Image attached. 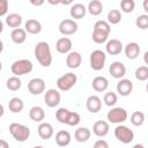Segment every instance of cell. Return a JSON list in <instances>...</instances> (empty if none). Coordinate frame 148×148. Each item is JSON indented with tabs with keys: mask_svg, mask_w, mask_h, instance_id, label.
I'll use <instances>...</instances> for the list:
<instances>
[{
	"mask_svg": "<svg viewBox=\"0 0 148 148\" xmlns=\"http://www.w3.org/2000/svg\"><path fill=\"white\" fill-rule=\"evenodd\" d=\"M0 148H9V143H8L6 140L1 139V140H0Z\"/></svg>",
	"mask_w": 148,
	"mask_h": 148,
	"instance_id": "cell-43",
	"label": "cell"
},
{
	"mask_svg": "<svg viewBox=\"0 0 148 148\" xmlns=\"http://www.w3.org/2000/svg\"><path fill=\"white\" fill-rule=\"evenodd\" d=\"M59 31L60 34L65 35V36H69V35H74L77 31V23L72 20V18H65L59 23Z\"/></svg>",
	"mask_w": 148,
	"mask_h": 148,
	"instance_id": "cell-8",
	"label": "cell"
},
{
	"mask_svg": "<svg viewBox=\"0 0 148 148\" xmlns=\"http://www.w3.org/2000/svg\"><path fill=\"white\" fill-rule=\"evenodd\" d=\"M92 148H110V147H109V143H108L105 140L99 139V140H97V141L94 143V147H92Z\"/></svg>",
	"mask_w": 148,
	"mask_h": 148,
	"instance_id": "cell-42",
	"label": "cell"
},
{
	"mask_svg": "<svg viewBox=\"0 0 148 148\" xmlns=\"http://www.w3.org/2000/svg\"><path fill=\"white\" fill-rule=\"evenodd\" d=\"M135 77L139 81L148 80V66H140L135 71Z\"/></svg>",
	"mask_w": 148,
	"mask_h": 148,
	"instance_id": "cell-36",
	"label": "cell"
},
{
	"mask_svg": "<svg viewBox=\"0 0 148 148\" xmlns=\"http://www.w3.org/2000/svg\"><path fill=\"white\" fill-rule=\"evenodd\" d=\"M30 3H31V5H34V6H42V5L44 3V0H39V1L31 0V1H30Z\"/></svg>",
	"mask_w": 148,
	"mask_h": 148,
	"instance_id": "cell-44",
	"label": "cell"
},
{
	"mask_svg": "<svg viewBox=\"0 0 148 148\" xmlns=\"http://www.w3.org/2000/svg\"><path fill=\"white\" fill-rule=\"evenodd\" d=\"M131 123L134 126H141L145 123V113L141 111H135L131 114Z\"/></svg>",
	"mask_w": 148,
	"mask_h": 148,
	"instance_id": "cell-34",
	"label": "cell"
},
{
	"mask_svg": "<svg viewBox=\"0 0 148 148\" xmlns=\"http://www.w3.org/2000/svg\"><path fill=\"white\" fill-rule=\"evenodd\" d=\"M124 52L128 59H135V58H138V56L140 53V46L138 43L131 42L124 47Z\"/></svg>",
	"mask_w": 148,
	"mask_h": 148,
	"instance_id": "cell-21",
	"label": "cell"
},
{
	"mask_svg": "<svg viewBox=\"0 0 148 148\" xmlns=\"http://www.w3.org/2000/svg\"><path fill=\"white\" fill-rule=\"evenodd\" d=\"M87 10L92 15V16H98L103 12V3L99 0H92L88 3Z\"/></svg>",
	"mask_w": 148,
	"mask_h": 148,
	"instance_id": "cell-29",
	"label": "cell"
},
{
	"mask_svg": "<svg viewBox=\"0 0 148 148\" xmlns=\"http://www.w3.org/2000/svg\"><path fill=\"white\" fill-rule=\"evenodd\" d=\"M103 101H104L105 105H108V106H113V105L117 103V101H118V96H117V94L113 92V91H108V92H105V95H104V97H103Z\"/></svg>",
	"mask_w": 148,
	"mask_h": 148,
	"instance_id": "cell-35",
	"label": "cell"
},
{
	"mask_svg": "<svg viewBox=\"0 0 148 148\" xmlns=\"http://www.w3.org/2000/svg\"><path fill=\"white\" fill-rule=\"evenodd\" d=\"M89 61H90V67L94 71H101V69H103L104 68V65H105V61H106L105 52L102 51V50H94L90 53Z\"/></svg>",
	"mask_w": 148,
	"mask_h": 148,
	"instance_id": "cell-5",
	"label": "cell"
},
{
	"mask_svg": "<svg viewBox=\"0 0 148 148\" xmlns=\"http://www.w3.org/2000/svg\"><path fill=\"white\" fill-rule=\"evenodd\" d=\"M28 90L31 95H40L45 90V81L40 77H34L28 83Z\"/></svg>",
	"mask_w": 148,
	"mask_h": 148,
	"instance_id": "cell-10",
	"label": "cell"
},
{
	"mask_svg": "<svg viewBox=\"0 0 148 148\" xmlns=\"http://www.w3.org/2000/svg\"><path fill=\"white\" fill-rule=\"evenodd\" d=\"M44 101L49 108H56L61 101V95L57 89H49L44 95Z\"/></svg>",
	"mask_w": 148,
	"mask_h": 148,
	"instance_id": "cell-9",
	"label": "cell"
},
{
	"mask_svg": "<svg viewBox=\"0 0 148 148\" xmlns=\"http://www.w3.org/2000/svg\"><path fill=\"white\" fill-rule=\"evenodd\" d=\"M120 8L124 13H132L135 8V2H134V0H121Z\"/></svg>",
	"mask_w": 148,
	"mask_h": 148,
	"instance_id": "cell-38",
	"label": "cell"
},
{
	"mask_svg": "<svg viewBox=\"0 0 148 148\" xmlns=\"http://www.w3.org/2000/svg\"><path fill=\"white\" fill-rule=\"evenodd\" d=\"M9 133L18 142H24L30 136L29 127H27L22 124H18V123H12L9 125Z\"/></svg>",
	"mask_w": 148,
	"mask_h": 148,
	"instance_id": "cell-2",
	"label": "cell"
},
{
	"mask_svg": "<svg viewBox=\"0 0 148 148\" xmlns=\"http://www.w3.org/2000/svg\"><path fill=\"white\" fill-rule=\"evenodd\" d=\"M71 134L68 131H65V130H61L59 132H57L56 134V142L59 147H67L69 143H71Z\"/></svg>",
	"mask_w": 148,
	"mask_h": 148,
	"instance_id": "cell-20",
	"label": "cell"
},
{
	"mask_svg": "<svg viewBox=\"0 0 148 148\" xmlns=\"http://www.w3.org/2000/svg\"><path fill=\"white\" fill-rule=\"evenodd\" d=\"M109 130H110V126H109V123L105 121V120H97L94 125H92V132L96 136H105L108 133H109Z\"/></svg>",
	"mask_w": 148,
	"mask_h": 148,
	"instance_id": "cell-17",
	"label": "cell"
},
{
	"mask_svg": "<svg viewBox=\"0 0 148 148\" xmlns=\"http://www.w3.org/2000/svg\"><path fill=\"white\" fill-rule=\"evenodd\" d=\"M135 25L141 30L148 29V14L139 15L135 20Z\"/></svg>",
	"mask_w": 148,
	"mask_h": 148,
	"instance_id": "cell-37",
	"label": "cell"
},
{
	"mask_svg": "<svg viewBox=\"0 0 148 148\" xmlns=\"http://www.w3.org/2000/svg\"><path fill=\"white\" fill-rule=\"evenodd\" d=\"M86 13H87V7L80 2L73 3L71 7V10H69V14H71L72 18H74V20H80V18L84 17Z\"/></svg>",
	"mask_w": 148,
	"mask_h": 148,
	"instance_id": "cell-18",
	"label": "cell"
},
{
	"mask_svg": "<svg viewBox=\"0 0 148 148\" xmlns=\"http://www.w3.org/2000/svg\"><path fill=\"white\" fill-rule=\"evenodd\" d=\"M106 118L112 124H121L127 119V111L124 108H120V106L112 108L108 112Z\"/></svg>",
	"mask_w": 148,
	"mask_h": 148,
	"instance_id": "cell-7",
	"label": "cell"
},
{
	"mask_svg": "<svg viewBox=\"0 0 148 148\" xmlns=\"http://www.w3.org/2000/svg\"><path fill=\"white\" fill-rule=\"evenodd\" d=\"M62 5H71L72 3V0H67V1H61Z\"/></svg>",
	"mask_w": 148,
	"mask_h": 148,
	"instance_id": "cell-48",
	"label": "cell"
},
{
	"mask_svg": "<svg viewBox=\"0 0 148 148\" xmlns=\"http://www.w3.org/2000/svg\"><path fill=\"white\" fill-rule=\"evenodd\" d=\"M23 108H24V103L18 97H13L8 102V109L13 113H20L23 110Z\"/></svg>",
	"mask_w": 148,
	"mask_h": 148,
	"instance_id": "cell-28",
	"label": "cell"
},
{
	"mask_svg": "<svg viewBox=\"0 0 148 148\" xmlns=\"http://www.w3.org/2000/svg\"><path fill=\"white\" fill-rule=\"evenodd\" d=\"M142 7L145 9L146 13H148V0H143V3H142Z\"/></svg>",
	"mask_w": 148,
	"mask_h": 148,
	"instance_id": "cell-45",
	"label": "cell"
},
{
	"mask_svg": "<svg viewBox=\"0 0 148 148\" xmlns=\"http://www.w3.org/2000/svg\"><path fill=\"white\" fill-rule=\"evenodd\" d=\"M91 84H92L94 90H96V91H98V92H102V91H105V90L108 89V87H109V81H108V79H106L105 76H96V77L92 80Z\"/></svg>",
	"mask_w": 148,
	"mask_h": 148,
	"instance_id": "cell-24",
	"label": "cell"
},
{
	"mask_svg": "<svg viewBox=\"0 0 148 148\" xmlns=\"http://www.w3.org/2000/svg\"><path fill=\"white\" fill-rule=\"evenodd\" d=\"M92 40L96 43V44H102V43H105L108 40V37L109 35L106 34H103V32H99V31H92Z\"/></svg>",
	"mask_w": 148,
	"mask_h": 148,
	"instance_id": "cell-39",
	"label": "cell"
},
{
	"mask_svg": "<svg viewBox=\"0 0 148 148\" xmlns=\"http://www.w3.org/2000/svg\"><path fill=\"white\" fill-rule=\"evenodd\" d=\"M124 46H123V43L119 40V39H110L106 42V45H105V50L111 56H117L119 54L121 51H123Z\"/></svg>",
	"mask_w": 148,
	"mask_h": 148,
	"instance_id": "cell-16",
	"label": "cell"
},
{
	"mask_svg": "<svg viewBox=\"0 0 148 148\" xmlns=\"http://www.w3.org/2000/svg\"><path fill=\"white\" fill-rule=\"evenodd\" d=\"M35 58L43 67H49L52 64V53L49 43L46 42H38L35 45Z\"/></svg>",
	"mask_w": 148,
	"mask_h": 148,
	"instance_id": "cell-1",
	"label": "cell"
},
{
	"mask_svg": "<svg viewBox=\"0 0 148 148\" xmlns=\"http://www.w3.org/2000/svg\"><path fill=\"white\" fill-rule=\"evenodd\" d=\"M34 148H44V147H43V146H35Z\"/></svg>",
	"mask_w": 148,
	"mask_h": 148,
	"instance_id": "cell-49",
	"label": "cell"
},
{
	"mask_svg": "<svg viewBox=\"0 0 148 148\" xmlns=\"http://www.w3.org/2000/svg\"><path fill=\"white\" fill-rule=\"evenodd\" d=\"M8 10V1L7 0H1L0 1V16L6 15Z\"/></svg>",
	"mask_w": 148,
	"mask_h": 148,
	"instance_id": "cell-41",
	"label": "cell"
},
{
	"mask_svg": "<svg viewBox=\"0 0 148 148\" xmlns=\"http://www.w3.org/2000/svg\"><path fill=\"white\" fill-rule=\"evenodd\" d=\"M121 21V12L119 9H111L108 13V22L111 24H118Z\"/></svg>",
	"mask_w": 148,
	"mask_h": 148,
	"instance_id": "cell-32",
	"label": "cell"
},
{
	"mask_svg": "<svg viewBox=\"0 0 148 148\" xmlns=\"http://www.w3.org/2000/svg\"><path fill=\"white\" fill-rule=\"evenodd\" d=\"M21 86H22V81H21V79L18 76H10L6 81V87L12 91L18 90L21 88Z\"/></svg>",
	"mask_w": 148,
	"mask_h": 148,
	"instance_id": "cell-30",
	"label": "cell"
},
{
	"mask_svg": "<svg viewBox=\"0 0 148 148\" xmlns=\"http://www.w3.org/2000/svg\"><path fill=\"white\" fill-rule=\"evenodd\" d=\"M146 90H147V92H148V83L146 84Z\"/></svg>",
	"mask_w": 148,
	"mask_h": 148,
	"instance_id": "cell-50",
	"label": "cell"
},
{
	"mask_svg": "<svg viewBox=\"0 0 148 148\" xmlns=\"http://www.w3.org/2000/svg\"><path fill=\"white\" fill-rule=\"evenodd\" d=\"M72 46H73V43L68 37H61L56 43V50L61 54H66V53L72 52L71 51Z\"/></svg>",
	"mask_w": 148,
	"mask_h": 148,
	"instance_id": "cell-14",
	"label": "cell"
},
{
	"mask_svg": "<svg viewBox=\"0 0 148 148\" xmlns=\"http://www.w3.org/2000/svg\"><path fill=\"white\" fill-rule=\"evenodd\" d=\"M114 136L118 141L123 143H130L134 139V133L131 128H128L125 125H118L114 128Z\"/></svg>",
	"mask_w": 148,
	"mask_h": 148,
	"instance_id": "cell-6",
	"label": "cell"
},
{
	"mask_svg": "<svg viewBox=\"0 0 148 148\" xmlns=\"http://www.w3.org/2000/svg\"><path fill=\"white\" fill-rule=\"evenodd\" d=\"M81 121V117L77 112H74V111H71L69 113V117H68V120H67V125L69 126H76L79 125Z\"/></svg>",
	"mask_w": 148,
	"mask_h": 148,
	"instance_id": "cell-40",
	"label": "cell"
},
{
	"mask_svg": "<svg viewBox=\"0 0 148 148\" xmlns=\"http://www.w3.org/2000/svg\"><path fill=\"white\" fill-rule=\"evenodd\" d=\"M69 113L71 111L66 108H60L57 110L56 112V118L59 123L61 124H67V120H68V117H69Z\"/></svg>",
	"mask_w": 148,
	"mask_h": 148,
	"instance_id": "cell-33",
	"label": "cell"
},
{
	"mask_svg": "<svg viewBox=\"0 0 148 148\" xmlns=\"http://www.w3.org/2000/svg\"><path fill=\"white\" fill-rule=\"evenodd\" d=\"M76 81H77L76 74L69 72V73H66V74L61 75L60 77H58V80H57V87L61 91H68V90H71L75 86Z\"/></svg>",
	"mask_w": 148,
	"mask_h": 148,
	"instance_id": "cell-4",
	"label": "cell"
},
{
	"mask_svg": "<svg viewBox=\"0 0 148 148\" xmlns=\"http://www.w3.org/2000/svg\"><path fill=\"white\" fill-rule=\"evenodd\" d=\"M132 148H145V146L141 145V143H136V145H134Z\"/></svg>",
	"mask_w": 148,
	"mask_h": 148,
	"instance_id": "cell-47",
	"label": "cell"
},
{
	"mask_svg": "<svg viewBox=\"0 0 148 148\" xmlns=\"http://www.w3.org/2000/svg\"><path fill=\"white\" fill-rule=\"evenodd\" d=\"M94 31H99V32L110 35V31H111L110 23H109L108 21L99 20V21H97V22L95 23V25H94Z\"/></svg>",
	"mask_w": 148,
	"mask_h": 148,
	"instance_id": "cell-31",
	"label": "cell"
},
{
	"mask_svg": "<svg viewBox=\"0 0 148 148\" xmlns=\"http://www.w3.org/2000/svg\"><path fill=\"white\" fill-rule=\"evenodd\" d=\"M10 38L15 44H22L25 42L27 39V31L25 29L22 28H17V29H13L10 32Z\"/></svg>",
	"mask_w": 148,
	"mask_h": 148,
	"instance_id": "cell-25",
	"label": "cell"
},
{
	"mask_svg": "<svg viewBox=\"0 0 148 148\" xmlns=\"http://www.w3.org/2000/svg\"><path fill=\"white\" fill-rule=\"evenodd\" d=\"M82 62V57L79 52L76 51H72L67 54L66 57V65L68 68H72V69H75V68H79L80 65Z\"/></svg>",
	"mask_w": 148,
	"mask_h": 148,
	"instance_id": "cell-15",
	"label": "cell"
},
{
	"mask_svg": "<svg viewBox=\"0 0 148 148\" xmlns=\"http://www.w3.org/2000/svg\"><path fill=\"white\" fill-rule=\"evenodd\" d=\"M37 131H38V135L43 140H49L53 135V127L49 123H44V121L40 123L38 128H37Z\"/></svg>",
	"mask_w": 148,
	"mask_h": 148,
	"instance_id": "cell-19",
	"label": "cell"
},
{
	"mask_svg": "<svg viewBox=\"0 0 148 148\" xmlns=\"http://www.w3.org/2000/svg\"><path fill=\"white\" fill-rule=\"evenodd\" d=\"M109 73L111 74L112 77L121 80V79H124V76L126 74V67L120 61H113L109 67Z\"/></svg>",
	"mask_w": 148,
	"mask_h": 148,
	"instance_id": "cell-11",
	"label": "cell"
},
{
	"mask_svg": "<svg viewBox=\"0 0 148 148\" xmlns=\"http://www.w3.org/2000/svg\"><path fill=\"white\" fill-rule=\"evenodd\" d=\"M143 61H145L146 65H148V51H146L145 54H143Z\"/></svg>",
	"mask_w": 148,
	"mask_h": 148,
	"instance_id": "cell-46",
	"label": "cell"
},
{
	"mask_svg": "<svg viewBox=\"0 0 148 148\" xmlns=\"http://www.w3.org/2000/svg\"><path fill=\"white\" fill-rule=\"evenodd\" d=\"M5 22L6 24L9 27V28H14V29H17L20 28L21 23H22V16L20 14H16V13H12V14H8L5 18Z\"/></svg>",
	"mask_w": 148,
	"mask_h": 148,
	"instance_id": "cell-26",
	"label": "cell"
},
{
	"mask_svg": "<svg viewBox=\"0 0 148 148\" xmlns=\"http://www.w3.org/2000/svg\"><path fill=\"white\" fill-rule=\"evenodd\" d=\"M24 28H25V31L28 34H31V35H37L42 31V24L39 21L35 20V18H30L25 22L24 24Z\"/></svg>",
	"mask_w": 148,
	"mask_h": 148,
	"instance_id": "cell-22",
	"label": "cell"
},
{
	"mask_svg": "<svg viewBox=\"0 0 148 148\" xmlns=\"http://www.w3.org/2000/svg\"><path fill=\"white\" fill-rule=\"evenodd\" d=\"M86 108H87V110L89 112L97 113L101 110V108H102V101H101V98L98 96H96V95L89 96L87 98V101H86Z\"/></svg>",
	"mask_w": 148,
	"mask_h": 148,
	"instance_id": "cell-13",
	"label": "cell"
},
{
	"mask_svg": "<svg viewBox=\"0 0 148 148\" xmlns=\"http://www.w3.org/2000/svg\"><path fill=\"white\" fill-rule=\"evenodd\" d=\"M32 68H34V65L31 60L29 59H18L14 61L10 66V71L14 74V76H21V75L29 74L32 71Z\"/></svg>",
	"mask_w": 148,
	"mask_h": 148,
	"instance_id": "cell-3",
	"label": "cell"
},
{
	"mask_svg": "<svg viewBox=\"0 0 148 148\" xmlns=\"http://www.w3.org/2000/svg\"><path fill=\"white\" fill-rule=\"evenodd\" d=\"M133 90V83L128 79H121L117 83V92L120 96H128Z\"/></svg>",
	"mask_w": 148,
	"mask_h": 148,
	"instance_id": "cell-12",
	"label": "cell"
},
{
	"mask_svg": "<svg viewBox=\"0 0 148 148\" xmlns=\"http://www.w3.org/2000/svg\"><path fill=\"white\" fill-rule=\"evenodd\" d=\"M90 136H91V132L87 127H79L77 130H75L74 138L77 142H86L90 139Z\"/></svg>",
	"mask_w": 148,
	"mask_h": 148,
	"instance_id": "cell-27",
	"label": "cell"
},
{
	"mask_svg": "<svg viewBox=\"0 0 148 148\" xmlns=\"http://www.w3.org/2000/svg\"><path fill=\"white\" fill-rule=\"evenodd\" d=\"M29 117H30L31 120H34L36 123L43 121L44 118H45V111H44V109L42 106L35 105L29 110Z\"/></svg>",
	"mask_w": 148,
	"mask_h": 148,
	"instance_id": "cell-23",
	"label": "cell"
}]
</instances>
